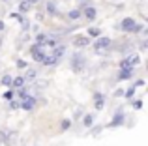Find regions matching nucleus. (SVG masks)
<instances>
[{"instance_id": "nucleus-1", "label": "nucleus", "mask_w": 148, "mask_h": 146, "mask_svg": "<svg viewBox=\"0 0 148 146\" xmlns=\"http://www.w3.org/2000/svg\"><path fill=\"white\" fill-rule=\"evenodd\" d=\"M143 28H145V26L139 25L133 17H126V19H122V21L116 25V30H122V32H133V34L141 32Z\"/></svg>"}, {"instance_id": "nucleus-2", "label": "nucleus", "mask_w": 148, "mask_h": 146, "mask_svg": "<svg viewBox=\"0 0 148 146\" xmlns=\"http://www.w3.org/2000/svg\"><path fill=\"white\" fill-rule=\"evenodd\" d=\"M71 70L75 71V73H81V71H84L86 70V58H84L81 53H77V55H73L71 56Z\"/></svg>"}, {"instance_id": "nucleus-3", "label": "nucleus", "mask_w": 148, "mask_h": 146, "mask_svg": "<svg viewBox=\"0 0 148 146\" xmlns=\"http://www.w3.org/2000/svg\"><path fill=\"white\" fill-rule=\"evenodd\" d=\"M111 45H112V40L111 38H98V41L94 43V51H96V55H105V53L111 49Z\"/></svg>"}, {"instance_id": "nucleus-4", "label": "nucleus", "mask_w": 148, "mask_h": 146, "mask_svg": "<svg viewBox=\"0 0 148 146\" xmlns=\"http://www.w3.org/2000/svg\"><path fill=\"white\" fill-rule=\"evenodd\" d=\"M30 53H32V58L36 60V62H43V58L47 56V55H45V47L40 45V43L32 45V47H30Z\"/></svg>"}, {"instance_id": "nucleus-5", "label": "nucleus", "mask_w": 148, "mask_h": 146, "mask_svg": "<svg viewBox=\"0 0 148 146\" xmlns=\"http://www.w3.org/2000/svg\"><path fill=\"white\" fill-rule=\"evenodd\" d=\"M38 105V99L34 98V96H25V98H23V101H21V107L25 111H34V107Z\"/></svg>"}, {"instance_id": "nucleus-6", "label": "nucleus", "mask_w": 148, "mask_h": 146, "mask_svg": "<svg viewBox=\"0 0 148 146\" xmlns=\"http://www.w3.org/2000/svg\"><path fill=\"white\" fill-rule=\"evenodd\" d=\"M81 13H83L88 21H94V19L98 17V10H96L92 4H90V6H83V8H81Z\"/></svg>"}, {"instance_id": "nucleus-7", "label": "nucleus", "mask_w": 148, "mask_h": 146, "mask_svg": "<svg viewBox=\"0 0 148 146\" xmlns=\"http://www.w3.org/2000/svg\"><path fill=\"white\" fill-rule=\"evenodd\" d=\"M139 62H141L139 56H127V58H124L122 62H120V68H133V66H137Z\"/></svg>"}, {"instance_id": "nucleus-8", "label": "nucleus", "mask_w": 148, "mask_h": 146, "mask_svg": "<svg viewBox=\"0 0 148 146\" xmlns=\"http://www.w3.org/2000/svg\"><path fill=\"white\" fill-rule=\"evenodd\" d=\"M71 41H73L75 47H88V45H90V38L88 36H75Z\"/></svg>"}, {"instance_id": "nucleus-9", "label": "nucleus", "mask_w": 148, "mask_h": 146, "mask_svg": "<svg viewBox=\"0 0 148 146\" xmlns=\"http://www.w3.org/2000/svg\"><path fill=\"white\" fill-rule=\"evenodd\" d=\"M133 73H135L133 68H120V71H118V81L131 79V77H133Z\"/></svg>"}, {"instance_id": "nucleus-10", "label": "nucleus", "mask_w": 148, "mask_h": 146, "mask_svg": "<svg viewBox=\"0 0 148 146\" xmlns=\"http://www.w3.org/2000/svg\"><path fill=\"white\" fill-rule=\"evenodd\" d=\"M124 118H126V116H124L122 109L116 111V113H114V118H112V122L109 124V128H116V126H122V124H124Z\"/></svg>"}, {"instance_id": "nucleus-11", "label": "nucleus", "mask_w": 148, "mask_h": 146, "mask_svg": "<svg viewBox=\"0 0 148 146\" xmlns=\"http://www.w3.org/2000/svg\"><path fill=\"white\" fill-rule=\"evenodd\" d=\"M94 103H96V109L101 111L105 107V98H103V94H99V92H96L94 94Z\"/></svg>"}, {"instance_id": "nucleus-12", "label": "nucleus", "mask_w": 148, "mask_h": 146, "mask_svg": "<svg viewBox=\"0 0 148 146\" xmlns=\"http://www.w3.org/2000/svg\"><path fill=\"white\" fill-rule=\"evenodd\" d=\"M15 139H17V133H15V131L6 133V137H4V144H6V146H13Z\"/></svg>"}, {"instance_id": "nucleus-13", "label": "nucleus", "mask_w": 148, "mask_h": 146, "mask_svg": "<svg viewBox=\"0 0 148 146\" xmlns=\"http://www.w3.org/2000/svg\"><path fill=\"white\" fill-rule=\"evenodd\" d=\"M64 53H66V47H64V45L60 43V45H56V47H54V51L51 53V55H53V56H54V58H56V60H60Z\"/></svg>"}, {"instance_id": "nucleus-14", "label": "nucleus", "mask_w": 148, "mask_h": 146, "mask_svg": "<svg viewBox=\"0 0 148 146\" xmlns=\"http://www.w3.org/2000/svg\"><path fill=\"white\" fill-rule=\"evenodd\" d=\"M25 77H15V79H11V88H21L25 86Z\"/></svg>"}, {"instance_id": "nucleus-15", "label": "nucleus", "mask_w": 148, "mask_h": 146, "mask_svg": "<svg viewBox=\"0 0 148 146\" xmlns=\"http://www.w3.org/2000/svg\"><path fill=\"white\" fill-rule=\"evenodd\" d=\"M30 8H32V4H30V2H26V0H23V2L19 4V13H28V11H30Z\"/></svg>"}, {"instance_id": "nucleus-16", "label": "nucleus", "mask_w": 148, "mask_h": 146, "mask_svg": "<svg viewBox=\"0 0 148 146\" xmlns=\"http://www.w3.org/2000/svg\"><path fill=\"white\" fill-rule=\"evenodd\" d=\"M47 13H49V15H56V13H58L56 2H54V0H49V2H47Z\"/></svg>"}, {"instance_id": "nucleus-17", "label": "nucleus", "mask_w": 148, "mask_h": 146, "mask_svg": "<svg viewBox=\"0 0 148 146\" xmlns=\"http://www.w3.org/2000/svg\"><path fill=\"white\" fill-rule=\"evenodd\" d=\"M36 75H38V71L32 70V68H28V71H26L23 77H25V81H32V79H36Z\"/></svg>"}, {"instance_id": "nucleus-18", "label": "nucleus", "mask_w": 148, "mask_h": 146, "mask_svg": "<svg viewBox=\"0 0 148 146\" xmlns=\"http://www.w3.org/2000/svg\"><path fill=\"white\" fill-rule=\"evenodd\" d=\"M56 62H58V60L54 58L53 55H51V56H45V58H43V62H41V64H43V66H54Z\"/></svg>"}, {"instance_id": "nucleus-19", "label": "nucleus", "mask_w": 148, "mask_h": 146, "mask_svg": "<svg viewBox=\"0 0 148 146\" xmlns=\"http://www.w3.org/2000/svg\"><path fill=\"white\" fill-rule=\"evenodd\" d=\"M101 36V30L99 28H88V38H99Z\"/></svg>"}, {"instance_id": "nucleus-20", "label": "nucleus", "mask_w": 148, "mask_h": 146, "mask_svg": "<svg viewBox=\"0 0 148 146\" xmlns=\"http://www.w3.org/2000/svg\"><path fill=\"white\" fill-rule=\"evenodd\" d=\"M83 124L86 126V128H90V126L94 124V114H86V116L83 118Z\"/></svg>"}, {"instance_id": "nucleus-21", "label": "nucleus", "mask_w": 148, "mask_h": 146, "mask_svg": "<svg viewBox=\"0 0 148 146\" xmlns=\"http://www.w3.org/2000/svg\"><path fill=\"white\" fill-rule=\"evenodd\" d=\"M11 79H13V77H10V75H4V77H2V81H0V84H4V86L11 88Z\"/></svg>"}, {"instance_id": "nucleus-22", "label": "nucleus", "mask_w": 148, "mask_h": 146, "mask_svg": "<svg viewBox=\"0 0 148 146\" xmlns=\"http://www.w3.org/2000/svg\"><path fill=\"white\" fill-rule=\"evenodd\" d=\"M81 15H83V13H81V10H71V11H69V13H68V17L75 21V19H79Z\"/></svg>"}, {"instance_id": "nucleus-23", "label": "nucleus", "mask_w": 148, "mask_h": 146, "mask_svg": "<svg viewBox=\"0 0 148 146\" xmlns=\"http://www.w3.org/2000/svg\"><path fill=\"white\" fill-rule=\"evenodd\" d=\"M69 128H71V122L69 120H62L60 122V131H68Z\"/></svg>"}, {"instance_id": "nucleus-24", "label": "nucleus", "mask_w": 148, "mask_h": 146, "mask_svg": "<svg viewBox=\"0 0 148 146\" xmlns=\"http://www.w3.org/2000/svg\"><path fill=\"white\" fill-rule=\"evenodd\" d=\"M47 34H38V36H36V43H40V45H43L45 43V40H47Z\"/></svg>"}, {"instance_id": "nucleus-25", "label": "nucleus", "mask_w": 148, "mask_h": 146, "mask_svg": "<svg viewBox=\"0 0 148 146\" xmlns=\"http://www.w3.org/2000/svg\"><path fill=\"white\" fill-rule=\"evenodd\" d=\"M17 96H19V98H25V96H28V90H26V88L25 86H21V88H17Z\"/></svg>"}, {"instance_id": "nucleus-26", "label": "nucleus", "mask_w": 148, "mask_h": 146, "mask_svg": "<svg viewBox=\"0 0 148 146\" xmlns=\"http://www.w3.org/2000/svg\"><path fill=\"white\" fill-rule=\"evenodd\" d=\"M19 107H21V101H15V99H10V109H11V111L19 109Z\"/></svg>"}, {"instance_id": "nucleus-27", "label": "nucleus", "mask_w": 148, "mask_h": 146, "mask_svg": "<svg viewBox=\"0 0 148 146\" xmlns=\"http://www.w3.org/2000/svg\"><path fill=\"white\" fill-rule=\"evenodd\" d=\"M124 96H126V99H130V98H133V96H135V86H131V88H127V90H126V94H124Z\"/></svg>"}, {"instance_id": "nucleus-28", "label": "nucleus", "mask_w": 148, "mask_h": 146, "mask_svg": "<svg viewBox=\"0 0 148 146\" xmlns=\"http://www.w3.org/2000/svg\"><path fill=\"white\" fill-rule=\"evenodd\" d=\"M15 98V92L13 90H8L6 94H4V99H8V101H10V99H13Z\"/></svg>"}, {"instance_id": "nucleus-29", "label": "nucleus", "mask_w": 148, "mask_h": 146, "mask_svg": "<svg viewBox=\"0 0 148 146\" xmlns=\"http://www.w3.org/2000/svg\"><path fill=\"white\" fill-rule=\"evenodd\" d=\"M17 68H28V64L25 60H17Z\"/></svg>"}, {"instance_id": "nucleus-30", "label": "nucleus", "mask_w": 148, "mask_h": 146, "mask_svg": "<svg viewBox=\"0 0 148 146\" xmlns=\"http://www.w3.org/2000/svg\"><path fill=\"white\" fill-rule=\"evenodd\" d=\"M143 84H145V81H143V79H139V81H135V84H133V86L137 88V86H143Z\"/></svg>"}, {"instance_id": "nucleus-31", "label": "nucleus", "mask_w": 148, "mask_h": 146, "mask_svg": "<svg viewBox=\"0 0 148 146\" xmlns=\"http://www.w3.org/2000/svg\"><path fill=\"white\" fill-rule=\"evenodd\" d=\"M133 107H135V109H141L143 103H141V101H135V105H133Z\"/></svg>"}, {"instance_id": "nucleus-32", "label": "nucleus", "mask_w": 148, "mask_h": 146, "mask_svg": "<svg viewBox=\"0 0 148 146\" xmlns=\"http://www.w3.org/2000/svg\"><path fill=\"white\" fill-rule=\"evenodd\" d=\"M26 2H30V4H38V2H41V0H26Z\"/></svg>"}, {"instance_id": "nucleus-33", "label": "nucleus", "mask_w": 148, "mask_h": 146, "mask_svg": "<svg viewBox=\"0 0 148 146\" xmlns=\"http://www.w3.org/2000/svg\"><path fill=\"white\" fill-rule=\"evenodd\" d=\"M0 30H4V23L2 21H0Z\"/></svg>"}]
</instances>
